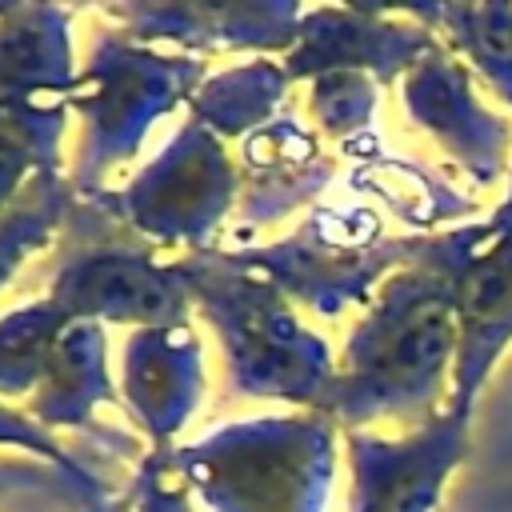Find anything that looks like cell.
Masks as SVG:
<instances>
[{"label": "cell", "mask_w": 512, "mask_h": 512, "mask_svg": "<svg viewBox=\"0 0 512 512\" xmlns=\"http://www.w3.org/2000/svg\"><path fill=\"white\" fill-rule=\"evenodd\" d=\"M432 268L392 284V296L364 336L360 392L368 404L428 412L444 392L456 356V280L448 236L432 244Z\"/></svg>", "instance_id": "6da1fadb"}, {"label": "cell", "mask_w": 512, "mask_h": 512, "mask_svg": "<svg viewBox=\"0 0 512 512\" xmlns=\"http://www.w3.org/2000/svg\"><path fill=\"white\" fill-rule=\"evenodd\" d=\"M456 280V388L452 412H472V400L512 340V232L488 224L448 236Z\"/></svg>", "instance_id": "7a4b0ae2"}, {"label": "cell", "mask_w": 512, "mask_h": 512, "mask_svg": "<svg viewBox=\"0 0 512 512\" xmlns=\"http://www.w3.org/2000/svg\"><path fill=\"white\" fill-rule=\"evenodd\" d=\"M408 104L460 156L476 184H488L504 172L512 144L508 124L468 92V76L460 64H452L448 56L420 60L416 76L408 80Z\"/></svg>", "instance_id": "3957f363"}, {"label": "cell", "mask_w": 512, "mask_h": 512, "mask_svg": "<svg viewBox=\"0 0 512 512\" xmlns=\"http://www.w3.org/2000/svg\"><path fill=\"white\" fill-rule=\"evenodd\" d=\"M468 416L444 412L428 432L400 448L368 444L364 508L360 512H432L448 472L464 460Z\"/></svg>", "instance_id": "277c9868"}, {"label": "cell", "mask_w": 512, "mask_h": 512, "mask_svg": "<svg viewBox=\"0 0 512 512\" xmlns=\"http://www.w3.org/2000/svg\"><path fill=\"white\" fill-rule=\"evenodd\" d=\"M436 20H448L456 48L480 68V76L512 104V8L476 4V8H432Z\"/></svg>", "instance_id": "5b68a950"}, {"label": "cell", "mask_w": 512, "mask_h": 512, "mask_svg": "<svg viewBox=\"0 0 512 512\" xmlns=\"http://www.w3.org/2000/svg\"><path fill=\"white\" fill-rule=\"evenodd\" d=\"M488 232H512V184H508V196H504V204L492 212V220H488Z\"/></svg>", "instance_id": "8992f818"}]
</instances>
